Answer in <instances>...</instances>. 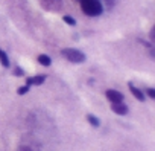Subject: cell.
Listing matches in <instances>:
<instances>
[{"mask_svg":"<svg viewBox=\"0 0 155 151\" xmlns=\"http://www.w3.org/2000/svg\"><path fill=\"white\" fill-rule=\"evenodd\" d=\"M81 8L90 17H97L104 11V8H102L99 0H81Z\"/></svg>","mask_w":155,"mask_h":151,"instance_id":"6da1fadb","label":"cell"},{"mask_svg":"<svg viewBox=\"0 0 155 151\" xmlns=\"http://www.w3.org/2000/svg\"><path fill=\"white\" fill-rule=\"evenodd\" d=\"M61 53L70 61V63H76V64H79V63H84L85 61V53H82L81 50H78V49H73V47H67V49H62Z\"/></svg>","mask_w":155,"mask_h":151,"instance_id":"7a4b0ae2","label":"cell"},{"mask_svg":"<svg viewBox=\"0 0 155 151\" xmlns=\"http://www.w3.org/2000/svg\"><path fill=\"white\" fill-rule=\"evenodd\" d=\"M105 95H107V98L113 102V104H117V102H123V95L120 93V92H117V90H113V89H110V90H107L105 92Z\"/></svg>","mask_w":155,"mask_h":151,"instance_id":"3957f363","label":"cell"},{"mask_svg":"<svg viewBox=\"0 0 155 151\" xmlns=\"http://www.w3.org/2000/svg\"><path fill=\"white\" fill-rule=\"evenodd\" d=\"M43 83H46V75H35V77L26 80V86L28 87H31V86H41Z\"/></svg>","mask_w":155,"mask_h":151,"instance_id":"277c9868","label":"cell"},{"mask_svg":"<svg viewBox=\"0 0 155 151\" xmlns=\"http://www.w3.org/2000/svg\"><path fill=\"white\" fill-rule=\"evenodd\" d=\"M111 108H113V112H114V113H117V115H120V116L128 115V112H129V108H128V105H126L125 102L113 104V105H111Z\"/></svg>","mask_w":155,"mask_h":151,"instance_id":"5b68a950","label":"cell"},{"mask_svg":"<svg viewBox=\"0 0 155 151\" xmlns=\"http://www.w3.org/2000/svg\"><path fill=\"white\" fill-rule=\"evenodd\" d=\"M129 90H131V93H132L138 101H144V93H143L140 89H137L134 84H131V83H129Z\"/></svg>","mask_w":155,"mask_h":151,"instance_id":"8992f818","label":"cell"},{"mask_svg":"<svg viewBox=\"0 0 155 151\" xmlns=\"http://www.w3.org/2000/svg\"><path fill=\"white\" fill-rule=\"evenodd\" d=\"M0 63H2V66H3L5 69H8V67H9V58H8L6 52H5V50H2V49H0Z\"/></svg>","mask_w":155,"mask_h":151,"instance_id":"52a82bcc","label":"cell"},{"mask_svg":"<svg viewBox=\"0 0 155 151\" xmlns=\"http://www.w3.org/2000/svg\"><path fill=\"white\" fill-rule=\"evenodd\" d=\"M38 63H40L41 66H50V64H52V60H50L49 55H40V57H38Z\"/></svg>","mask_w":155,"mask_h":151,"instance_id":"ba28073f","label":"cell"},{"mask_svg":"<svg viewBox=\"0 0 155 151\" xmlns=\"http://www.w3.org/2000/svg\"><path fill=\"white\" fill-rule=\"evenodd\" d=\"M87 119H88V122H90L93 127H99V125H101L99 119H97L96 116H93V115H88V116H87Z\"/></svg>","mask_w":155,"mask_h":151,"instance_id":"9c48e42d","label":"cell"},{"mask_svg":"<svg viewBox=\"0 0 155 151\" xmlns=\"http://www.w3.org/2000/svg\"><path fill=\"white\" fill-rule=\"evenodd\" d=\"M64 22H65L67 25H70V26H74V25H76V20H74L73 17H70V15H64Z\"/></svg>","mask_w":155,"mask_h":151,"instance_id":"30bf717a","label":"cell"},{"mask_svg":"<svg viewBox=\"0 0 155 151\" xmlns=\"http://www.w3.org/2000/svg\"><path fill=\"white\" fill-rule=\"evenodd\" d=\"M17 92H18V95H25V93L29 92V87H28V86H23V87H20Z\"/></svg>","mask_w":155,"mask_h":151,"instance_id":"8fae6325","label":"cell"},{"mask_svg":"<svg viewBox=\"0 0 155 151\" xmlns=\"http://www.w3.org/2000/svg\"><path fill=\"white\" fill-rule=\"evenodd\" d=\"M146 93L149 95V98H152V99L155 98V90H153V89H147V90H146Z\"/></svg>","mask_w":155,"mask_h":151,"instance_id":"7c38bea8","label":"cell"},{"mask_svg":"<svg viewBox=\"0 0 155 151\" xmlns=\"http://www.w3.org/2000/svg\"><path fill=\"white\" fill-rule=\"evenodd\" d=\"M14 73H15V75H17V77H21V75H23V73H25V72H23V69H20V67H17V69H15V72H14Z\"/></svg>","mask_w":155,"mask_h":151,"instance_id":"4fadbf2b","label":"cell"},{"mask_svg":"<svg viewBox=\"0 0 155 151\" xmlns=\"http://www.w3.org/2000/svg\"><path fill=\"white\" fill-rule=\"evenodd\" d=\"M18 151H32V149H31L29 146H26V145H23V146H20V148H18Z\"/></svg>","mask_w":155,"mask_h":151,"instance_id":"5bb4252c","label":"cell"}]
</instances>
